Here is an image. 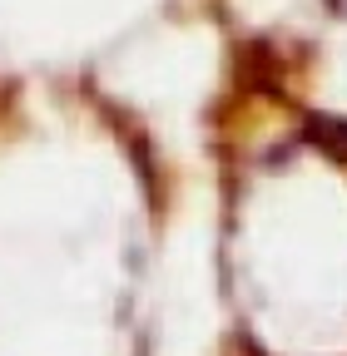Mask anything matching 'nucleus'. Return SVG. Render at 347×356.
Listing matches in <instances>:
<instances>
[{
	"label": "nucleus",
	"instance_id": "1",
	"mask_svg": "<svg viewBox=\"0 0 347 356\" xmlns=\"http://www.w3.org/2000/svg\"><path fill=\"white\" fill-rule=\"evenodd\" d=\"M327 6H332L337 15H347V0H327Z\"/></svg>",
	"mask_w": 347,
	"mask_h": 356
}]
</instances>
